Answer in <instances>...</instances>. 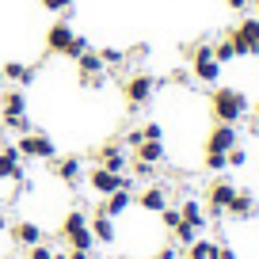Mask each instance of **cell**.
<instances>
[{
	"instance_id": "cell-9",
	"label": "cell",
	"mask_w": 259,
	"mask_h": 259,
	"mask_svg": "<svg viewBox=\"0 0 259 259\" xmlns=\"http://www.w3.org/2000/svg\"><path fill=\"white\" fill-rule=\"evenodd\" d=\"M88 187L99 194V198H107V194L122 191V187L130 191V187H134V179H130V176H122V171H111V168H99V164H96V168L88 171Z\"/></svg>"
},
{
	"instance_id": "cell-43",
	"label": "cell",
	"mask_w": 259,
	"mask_h": 259,
	"mask_svg": "<svg viewBox=\"0 0 259 259\" xmlns=\"http://www.w3.org/2000/svg\"><path fill=\"white\" fill-rule=\"evenodd\" d=\"M251 111H255V122H259V103H255V107H251Z\"/></svg>"
},
{
	"instance_id": "cell-44",
	"label": "cell",
	"mask_w": 259,
	"mask_h": 259,
	"mask_svg": "<svg viewBox=\"0 0 259 259\" xmlns=\"http://www.w3.org/2000/svg\"><path fill=\"white\" fill-rule=\"evenodd\" d=\"M4 84H8V80H4V73H0V88H4Z\"/></svg>"
},
{
	"instance_id": "cell-31",
	"label": "cell",
	"mask_w": 259,
	"mask_h": 259,
	"mask_svg": "<svg viewBox=\"0 0 259 259\" xmlns=\"http://www.w3.org/2000/svg\"><path fill=\"white\" fill-rule=\"evenodd\" d=\"M141 138L145 141H164V126L160 122H145V126H141Z\"/></svg>"
},
{
	"instance_id": "cell-23",
	"label": "cell",
	"mask_w": 259,
	"mask_h": 259,
	"mask_svg": "<svg viewBox=\"0 0 259 259\" xmlns=\"http://www.w3.org/2000/svg\"><path fill=\"white\" fill-rule=\"evenodd\" d=\"M213 251H218V244L206 240V236H198L194 244H187V259H213Z\"/></svg>"
},
{
	"instance_id": "cell-26",
	"label": "cell",
	"mask_w": 259,
	"mask_h": 259,
	"mask_svg": "<svg viewBox=\"0 0 259 259\" xmlns=\"http://www.w3.org/2000/svg\"><path fill=\"white\" fill-rule=\"evenodd\" d=\"M213 57H218L221 65H229V61H236V50H233V42H229V34L221 42H213Z\"/></svg>"
},
{
	"instance_id": "cell-29",
	"label": "cell",
	"mask_w": 259,
	"mask_h": 259,
	"mask_svg": "<svg viewBox=\"0 0 259 259\" xmlns=\"http://www.w3.org/2000/svg\"><path fill=\"white\" fill-rule=\"evenodd\" d=\"M160 221H164V229H168V233H171V229H176L179 225V221H183V218H179V206H164V210H160Z\"/></svg>"
},
{
	"instance_id": "cell-39",
	"label": "cell",
	"mask_w": 259,
	"mask_h": 259,
	"mask_svg": "<svg viewBox=\"0 0 259 259\" xmlns=\"http://www.w3.org/2000/svg\"><path fill=\"white\" fill-rule=\"evenodd\" d=\"M225 4H229L233 12H248V8H251V0H225Z\"/></svg>"
},
{
	"instance_id": "cell-45",
	"label": "cell",
	"mask_w": 259,
	"mask_h": 259,
	"mask_svg": "<svg viewBox=\"0 0 259 259\" xmlns=\"http://www.w3.org/2000/svg\"><path fill=\"white\" fill-rule=\"evenodd\" d=\"M54 259H65V255H57V251H54Z\"/></svg>"
},
{
	"instance_id": "cell-40",
	"label": "cell",
	"mask_w": 259,
	"mask_h": 259,
	"mask_svg": "<svg viewBox=\"0 0 259 259\" xmlns=\"http://www.w3.org/2000/svg\"><path fill=\"white\" fill-rule=\"evenodd\" d=\"M65 259H92V251H76V248H69V251H65Z\"/></svg>"
},
{
	"instance_id": "cell-37",
	"label": "cell",
	"mask_w": 259,
	"mask_h": 259,
	"mask_svg": "<svg viewBox=\"0 0 259 259\" xmlns=\"http://www.w3.org/2000/svg\"><path fill=\"white\" fill-rule=\"evenodd\" d=\"M187 80H191L187 69H176V73H171V84H179V88H187Z\"/></svg>"
},
{
	"instance_id": "cell-19",
	"label": "cell",
	"mask_w": 259,
	"mask_h": 259,
	"mask_svg": "<svg viewBox=\"0 0 259 259\" xmlns=\"http://www.w3.org/2000/svg\"><path fill=\"white\" fill-rule=\"evenodd\" d=\"M88 229H92V236H96V244H114V240H118L114 218H107V213H99V210H96V218L88 221Z\"/></svg>"
},
{
	"instance_id": "cell-11",
	"label": "cell",
	"mask_w": 259,
	"mask_h": 259,
	"mask_svg": "<svg viewBox=\"0 0 259 259\" xmlns=\"http://www.w3.org/2000/svg\"><path fill=\"white\" fill-rule=\"evenodd\" d=\"M19 183L23 179V156L16 145H0V183Z\"/></svg>"
},
{
	"instance_id": "cell-18",
	"label": "cell",
	"mask_w": 259,
	"mask_h": 259,
	"mask_svg": "<svg viewBox=\"0 0 259 259\" xmlns=\"http://www.w3.org/2000/svg\"><path fill=\"white\" fill-rule=\"evenodd\" d=\"M179 218H183L187 225H194L198 233L210 225V218H206V206L198 202V198H183V202H179Z\"/></svg>"
},
{
	"instance_id": "cell-27",
	"label": "cell",
	"mask_w": 259,
	"mask_h": 259,
	"mask_svg": "<svg viewBox=\"0 0 259 259\" xmlns=\"http://www.w3.org/2000/svg\"><path fill=\"white\" fill-rule=\"evenodd\" d=\"M202 164H206V171H225V168H229V156H225V153H210V149H206Z\"/></svg>"
},
{
	"instance_id": "cell-14",
	"label": "cell",
	"mask_w": 259,
	"mask_h": 259,
	"mask_svg": "<svg viewBox=\"0 0 259 259\" xmlns=\"http://www.w3.org/2000/svg\"><path fill=\"white\" fill-rule=\"evenodd\" d=\"M225 213H229V218H236V221H248V218H255V213H259V202H255V194H251V191H236Z\"/></svg>"
},
{
	"instance_id": "cell-22",
	"label": "cell",
	"mask_w": 259,
	"mask_h": 259,
	"mask_svg": "<svg viewBox=\"0 0 259 259\" xmlns=\"http://www.w3.org/2000/svg\"><path fill=\"white\" fill-rule=\"evenodd\" d=\"M164 156H168L164 141H141V145L134 149V160H145V164H164Z\"/></svg>"
},
{
	"instance_id": "cell-15",
	"label": "cell",
	"mask_w": 259,
	"mask_h": 259,
	"mask_svg": "<svg viewBox=\"0 0 259 259\" xmlns=\"http://www.w3.org/2000/svg\"><path fill=\"white\" fill-rule=\"evenodd\" d=\"M134 206H141L145 213H160L164 206H168V191H164L160 183H153V187H145V191L134 198Z\"/></svg>"
},
{
	"instance_id": "cell-5",
	"label": "cell",
	"mask_w": 259,
	"mask_h": 259,
	"mask_svg": "<svg viewBox=\"0 0 259 259\" xmlns=\"http://www.w3.org/2000/svg\"><path fill=\"white\" fill-rule=\"evenodd\" d=\"M236 57H259V16H244L240 23L229 31Z\"/></svg>"
},
{
	"instance_id": "cell-33",
	"label": "cell",
	"mask_w": 259,
	"mask_h": 259,
	"mask_svg": "<svg viewBox=\"0 0 259 259\" xmlns=\"http://www.w3.org/2000/svg\"><path fill=\"white\" fill-rule=\"evenodd\" d=\"M130 168H134V176H138V179H153L156 176V164H145V160H134Z\"/></svg>"
},
{
	"instance_id": "cell-21",
	"label": "cell",
	"mask_w": 259,
	"mask_h": 259,
	"mask_svg": "<svg viewBox=\"0 0 259 259\" xmlns=\"http://www.w3.org/2000/svg\"><path fill=\"white\" fill-rule=\"evenodd\" d=\"M57 179H61L65 187H76L84 179V168H80V156H65V160H57Z\"/></svg>"
},
{
	"instance_id": "cell-38",
	"label": "cell",
	"mask_w": 259,
	"mask_h": 259,
	"mask_svg": "<svg viewBox=\"0 0 259 259\" xmlns=\"http://www.w3.org/2000/svg\"><path fill=\"white\" fill-rule=\"evenodd\" d=\"M213 259H236V251L229 248V244H218V251H213Z\"/></svg>"
},
{
	"instance_id": "cell-6",
	"label": "cell",
	"mask_w": 259,
	"mask_h": 259,
	"mask_svg": "<svg viewBox=\"0 0 259 259\" xmlns=\"http://www.w3.org/2000/svg\"><path fill=\"white\" fill-rule=\"evenodd\" d=\"M160 84H164V80H156V76H149V73H134V76H126V80H122V96H126L130 111L145 107L149 99L156 96V88H160Z\"/></svg>"
},
{
	"instance_id": "cell-30",
	"label": "cell",
	"mask_w": 259,
	"mask_h": 259,
	"mask_svg": "<svg viewBox=\"0 0 259 259\" xmlns=\"http://www.w3.org/2000/svg\"><path fill=\"white\" fill-rule=\"evenodd\" d=\"M225 156H229V168H244V164H248V149L244 145H233Z\"/></svg>"
},
{
	"instance_id": "cell-28",
	"label": "cell",
	"mask_w": 259,
	"mask_h": 259,
	"mask_svg": "<svg viewBox=\"0 0 259 259\" xmlns=\"http://www.w3.org/2000/svg\"><path fill=\"white\" fill-rule=\"evenodd\" d=\"M84 50H92V46H88V38H84V34H73V42H69V50H65L61 57H73V61H76Z\"/></svg>"
},
{
	"instance_id": "cell-20",
	"label": "cell",
	"mask_w": 259,
	"mask_h": 259,
	"mask_svg": "<svg viewBox=\"0 0 259 259\" xmlns=\"http://www.w3.org/2000/svg\"><path fill=\"white\" fill-rule=\"evenodd\" d=\"M0 73H4V80H8V84H19V88L34 84V69H31V65H23V61H16V57H12V61H4V69H0Z\"/></svg>"
},
{
	"instance_id": "cell-13",
	"label": "cell",
	"mask_w": 259,
	"mask_h": 259,
	"mask_svg": "<svg viewBox=\"0 0 259 259\" xmlns=\"http://www.w3.org/2000/svg\"><path fill=\"white\" fill-rule=\"evenodd\" d=\"M73 23H69V19H57V23H50L46 27V50L50 54H65V50H69V42H73Z\"/></svg>"
},
{
	"instance_id": "cell-41",
	"label": "cell",
	"mask_w": 259,
	"mask_h": 259,
	"mask_svg": "<svg viewBox=\"0 0 259 259\" xmlns=\"http://www.w3.org/2000/svg\"><path fill=\"white\" fill-rule=\"evenodd\" d=\"M156 259H179V248H176V244H171V248H164V251H160V255H156Z\"/></svg>"
},
{
	"instance_id": "cell-34",
	"label": "cell",
	"mask_w": 259,
	"mask_h": 259,
	"mask_svg": "<svg viewBox=\"0 0 259 259\" xmlns=\"http://www.w3.org/2000/svg\"><path fill=\"white\" fill-rule=\"evenodd\" d=\"M31 259H54V248H50L46 240H42V244H34V248H31Z\"/></svg>"
},
{
	"instance_id": "cell-3",
	"label": "cell",
	"mask_w": 259,
	"mask_h": 259,
	"mask_svg": "<svg viewBox=\"0 0 259 259\" xmlns=\"http://www.w3.org/2000/svg\"><path fill=\"white\" fill-rule=\"evenodd\" d=\"M0 126L16 130V134H27V130H31L23 88H4V96H0Z\"/></svg>"
},
{
	"instance_id": "cell-36",
	"label": "cell",
	"mask_w": 259,
	"mask_h": 259,
	"mask_svg": "<svg viewBox=\"0 0 259 259\" xmlns=\"http://www.w3.org/2000/svg\"><path fill=\"white\" fill-rule=\"evenodd\" d=\"M141 141H145V138H141V130H130V134H126V141H122V145H130V149H138Z\"/></svg>"
},
{
	"instance_id": "cell-7",
	"label": "cell",
	"mask_w": 259,
	"mask_h": 259,
	"mask_svg": "<svg viewBox=\"0 0 259 259\" xmlns=\"http://www.w3.org/2000/svg\"><path fill=\"white\" fill-rule=\"evenodd\" d=\"M16 149L23 160H54L57 156V145L50 134H34V130H27V134H19L16 138Z\"/></svg>"
},
{
	"instance_id": "cell-12",
	"label": "cell",
	"mask_w": 259,
	"mask_h": 259,
	"mask_svg": "<svg viewBox=\"0 0 259 259\" xmlns=\"http://www.w3.org/2000/svg\"><path fill=\"white\" fill-rule=\"evenodd\" d=\"M96 160H99V168H111V171H126L130 168V156H126V145H122V141H107V145H99Z\"/></svg>"
},
{
	"instance_id": "cell-1",
	"label": "cell",
	"mask_w": 259,
	"mask_h": 259,
	"mask_svg": "<svg viewBox=\"0 0 259 259\" xmlns=\"http://www.w3.org/2000/svg\"><path fill=\"white\" fill-rule=\"evenodd\" d=\"M248 111H251L248 96H244L240 88H233V84H218V88L210 92V114H213V122L240 126V122L248 118Z\"/></svg>"
},
{
	"instance_id": "cell-25",
	"label": "cell",
	"mask_w": 259,
	"mask_h": 259,
	"mask_svg": "<svg viewBox=\"0 0 259 259\" xmlns=\"http://www.w3.org/2000/svg\"><path fill=\"white\" fill-rule=\"evenodd\" d=\"M171 236H176V244H179V248H187V244H194V240H198V229H194V225H187V221H179V225L171 229Z\"/></svg>"
},
{
	"instance_id": "cell-42",
	"label": "cell",
	"mask_w": 259,
	"mask_h": 259,
	"mask_svg": "<svg viewBox=\"0 0 259 259\" xmlns=\"http://www.w3.org/2000/svg\"><path fill=\"white\" fill-rule=\"evenodd\" d=\"M251 8H255V16H259V0H251Z\"/></svg>"
},
{
	"instance_id": "cell-32",
	"label": "cell",
	"mask_w": 259,
	"mask_h": 259,
	"mask_svg": "<svg viewBox=\"0 0 259 259\" xmlns=\"http://www.w3.org/2000/svg\"><path fill=\"white\" fill-rule=\"evenodd\" d=\"M46 12H61V16H69L73 12V0H38Z\"/></svg>"
},
{
	"instance_id": "cell-10",
	"label": "cell",
	"mask_w": 259,
	"mask_h": 259,
	"mask_svg": "<svg viewBox=\"0 0 259 259\" xmlns=\"http://www.w3.org/2000/svg\"><path fill=\"white\" fill-rule=\"evenodd\" d=\"M233 145H240V130L229 126V122H213L210 138H206V149L210 153H229Z\"/></svg>"
},
{
	"instance_id": "cell-17",
	"label": "cell",
	"mask_w": 259,
	"mask_h": 259,
	"mask_svg": "<svg viewBox=\"0 0 259 259\" xmlns=\"http://www.w3.org/2000/svg\"><path fill=\"white\" fill-rule=\"evenodd\" d=\"M130 206H134V191H126V187H122V191L107 194L103 202H99V213H107V218H122Z\"/></svg>"
},
{
	"instance_id": "cell-4",
	"label": "cell",
	"mask_w": 259,
	"mask_h": 259,
	"mask_svg": "<svg viewBox=\"0 0 259 259\" xmlns=\"http://www.w3.org/2000/svg\"><path fill=\"white\" fill-rule=\"evenodd\" d=\"M61 236L69 240V248H76V251H92V248H96V236H92V229H88L84 210H69V213H65Z\"/></svg>"
},
{
	"instance_id": "cell-24",
	"label": "cell",
	"mask_w": 259,
	"mask_h": 259,
	"mask_svg": "<svg viewBox=\"0 0 259 259\" xmlns=\"http://www.w3.org/2000/svg\"><path fill=\"white\" fill-rule=\"evenodd\" d=\"M99 54V61L107 65V69H118V65H126V50H118V46H103V50H96Z\"/></svg>"
},
{
	"instance_id": "cell-35",
	"label": "cell",
	"mask_w": 259,
	"mask_h": 259,
	"mask_svg": "<svg viewBox=\"0 0 259 259\" xmlns=\"http://www.w3.org/2000/svg\"><path fill=\"white\" fill-rule=\"evenodd\" d=\"M145 57H149V46L141 42V46H134V50L126 54V61H145Z\"/></svg>"
},
{
	"instance_id": "cell-8",
	"label": "cell",
	"mask_w": 259,
	"mask_h": 259,
	"mask_svg": "<svg viewBox=\"0 0 259 259\" xmlns=\"http://www.w3.org/2000/svg\"><path fill=\"white\" fill-rule=\"evenodd\" d=\"M240 191V187L233 183V179H213L210 187H206V218H213V221H221L225 218V210H229V202H233V194Z\"/></svg>"
},
{
	"instance_id": "cell-2",
	"label": "cell",
	"mask_w": 259,
	"mask_h": 259,
	"mask_svg": "<svg viewBox=\"0 0 259 259\" xmlns=\"http://www.w3.org/2000/svg\"><path fill=\"white\" fill-rule=\"evenodd\" d=\"M187 61H191V76L198 84H221V69L225 65L213 57V42H194L187 50Z\"/></svg>"
},
{
	"instance_id": "cell-16",
	"label": "cell",
	"mask_w": 259,
	"mask_h": 259,
	"mask_svg": "<svg viewBox=\"0 0 259 259\" xmlns=\"http://www.w3.org/2000/svg\"><path fill=\"white\" fill-rule=\"evenodd\" d=\"M12 240H16L19 248H34V244L46 240V233H42V225H34V221H16V225H12Z\"/></svg>"
}]
</instances>
